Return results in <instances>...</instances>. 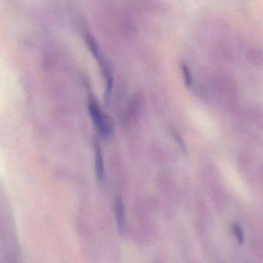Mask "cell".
I'll return each mask as SVG.
<instances>
[{
    "label": "cell",
    "mask_w": 263,
    "mask_h": 263,
    "mask_svg": "<svg viewBox=\"0 0 263 263\" xmlns=\"http://www.w3.org/2000/svg\"><path fill=\"white\" fill-rule=\"evenodd\" d=\"M88 110L98 134L104 139H109L114 133L111 121L101 110L98 102L92 97H90L88 99Z\"/></svg>",
    "instance_id": "6da1fadb"
},
{
    "label": "cell",
    "mask_w": 263,
    "mask_h": 263,
    "mask_svg": "<svg viewBox=\"0 0 263 263\" xmlns=\"http://www.w3.org/2000/svg\"><path fill=\"white\" fill-rule=\"evenodd\" d=\"M114 207L118 230L120 232H123L125 228V209L124 201L121 197H117L115 198Z\"/></svg>",
    "instance_id": "7a4b0ae2"
},
{
    "label": "cell",
    "mask_w": 263,
    "mask_h": 263,
    "mask_svg": "<svg viewBox=\"0 0 263 263\" xmlns=\"http://www.w3.org/2000/svg\"><path fill=\"white\" fill-rule=\"evenodd\" d=\"M95 172H96L98 182L101 185L105 181V169H104V157L98 144L95 145Z\"/></svg>",
    "instance_id": "3957f363"
},
{
    "label": "cell",
    "mask_w": 263,
    "mask_h": 263,
    "mask_svg": "<svg viewBox=\"0 0 263 263\" xmlns=\"http://www.w3.org/2000/svg\"><path fill=\"white\" fill-rule=\"evenodd\" d=\"M181 74H182L184 85H185L187 88H190V87H192L193 79H192V73H191L189 66L186 64H181Z\"/></svg>",
    "instance_id": "277c9868"
},
{
    "label": "cell",
    "mask_w": 263,
    "mask_h": 263,
    "mask_svg": "<svg viewBox=\"0 0 263 263\" xmlns=\"http://www.w3.org/2000/svg\"><path fill=\"white\" fill-rule=\"evenodd\" d=\"M232 232H233L234 235L236 238L237 241H238L239 244H243L245 241V235L243 233L242 229H241L238 224H232Z\"/></svg>",
    "instance_id": "5b68a950"
}]
</instances>
